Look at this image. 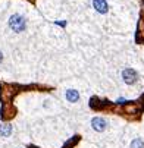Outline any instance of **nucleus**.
<instances>
[{
    "mask_svg": "<svg viewBox=\"0 0 144 148\" xmlns=\"http://www.w3.org/2000/svg\"><path fill=\"white\" fill-rule=\"evenodd\" d=\"M93 6L99 13H107L109 10V6L106 0H93Z\"/></svg>",
    "mask_w": 144,
    "mask_h": 148,
    "instance_id": "obj_4",
    "label": "nucleus"
},
{
    "mask_svg": "<svg viewBox=\"0 0 144 148\" xmlns=\"http://www.w3.org/2000/svg\"><path fill=\"white\" fill-rule=\"evenodd\" d=\"M9 27L15 31V32H22L27 28V21L22 15H12L9 18Z\"/></svg>",
    "mask_w": 144,
    "mask_h": 148,
    "instance_id": "obj_1",
    "label": "nucleus"
},
{
    "mask_svg": "<svg viewBox=\"0 0 144 148\" xmlns=\"http://www.w3.org/2000/svg\"><path fill=\"white\" fill-rule=\"evenodd\" d=\"M11 134H12V125H9V123L0 125V135L2 136H11Z\"/></svg>",
    "mask_w": 144,
    "mask_h": 148,
    "instance_id": "obj_6",
    "label": "nucleus"
},
{
    "mask_svg": "<svg viewBox=\"0 0 144 148\" xmlns=\"http://www.w3.org/2000/svg\"><path fill=\"white\" fill-rule=\"evenodd\" d=\"M91 126H93L94 130H97V132H103V130L106 129V126H107V123H106V120L101 119V117H93Z\"/></svg>",
    "mask_w": 144,
    "mask_h": 148,
    "instance_id": "obj_3",
    "label": "nucleus"
},
{
    "mask_svg": "<svg viewBox=\"0 0 144 148\" xmlns=\"http://www.w3.org/2000/svg\"><path fill=\"white\" fill-rule=\"evenodd\" d=\"M122 78H124V81L125 84H128V85H132L138 81V73L134 71V69L128 67V69H125V71L122 72Z\"/></svg>",
    "mask_w": 144,
    "mask_h": 148,
    "instance_id": "obj_2",
    "label": "nucleus"
},
{
    "mask_svg": "<svg viewBox=\"0 0 144 148\" xmlns=\"http://www.w3.org/2000/svg\"><path fill=\"white\" fill-rule=\"evenodd\" d=\"M2 60H3V54H2V51H0V63H2Z\"/></svg>",
    "mask_w": 144,
    "mask_h": 148,
    "instance_id": "obj_8",
    "label": "nucleus"
},
{
    "mask_svg": "<svg viewBox=\"0 0 144 148\" xmlns=\"http://www.w3.org/2000/svg\"><path fill=\"white\" fill-rule=\"evenodd\" d=\"M78 98H80V94L77 90H68L66 91V100L68 101L75 103V101H78Z\"/></svg>",
    "mask_w": 144,
    "mask_h": 148,
    "instance_id": "obj_5",
    "label": "nucleus"
},
{
    "mask_svg": "<svg viewBox=\"0 0 144 148\" xmlns=\"http://www.w3.org/2000/svg\"><path fill=\"white\" fill-rule=\"evenodd\" d=\"M131 148H144V141L140 138L134 139V141L131 142Z\"/></svg>",
    "mask_w": 144,
    "mask_h": 148,
    "instance_id": "obj_7",
    "label": "nucleus"
}]
</instances>
